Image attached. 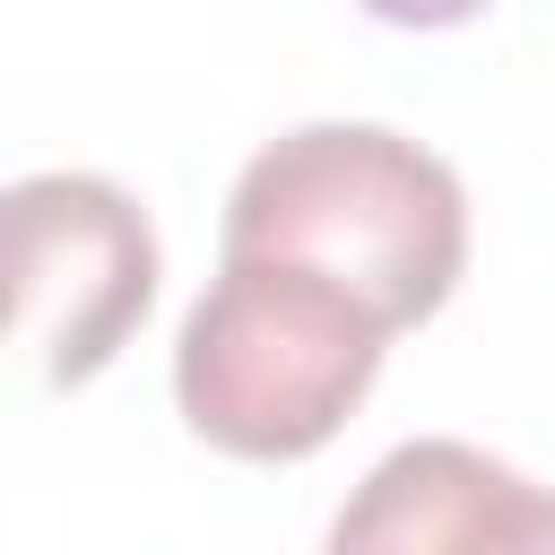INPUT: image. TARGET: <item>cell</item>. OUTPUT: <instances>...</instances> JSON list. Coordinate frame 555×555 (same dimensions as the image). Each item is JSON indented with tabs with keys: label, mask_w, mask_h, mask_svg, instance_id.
Masks as SVG:
<instances>
[{
	"label": "cell",
	"mask_w": 555,
	"mask_h": 555,
	"mask_svg": "<svg viewBox=\"0 0 555 555\" xmlns=\"http://www.w3.org/2000/svg\"><path fill=\"white\" fill-rule=\"evenodd\" d=\"M217 251L295 260L373 304L390 330H416L468 269V191L408 130L304 121L234 173Z\"/></svg>",
	"instance_id": "1"
},
{
	"label": "cell",
	"mask_w": 555,
	"mask_h": 555,
	"mask_svg": "<svg viewBox=\"0 0 555 555\" xmlns=\"http://www.w3.org/2000/svg\"><path fill=\"white\" fill-rule=\"evenodd\" d=\"M390 338L399 330L347 286L269 251H217L173 338V399L191 434L234 460H304L356 416Z\"/></svg>",
	"instance_id": "2"
},
{
	"label": "cell",
	"mask_w": 555,
	"mask_h": 555,
	"mask_svg": "<svg viewBox=\"0 0 555 555\" xmlns=\"http://www.w3.org/2000/svg\"><path fill=\"white\" fill-rule=\"evenodd\" d=\"M9 217V338L43 390L95 382L156 304L147 208L104 173H26Z\"/></svg>",
	"instance_id": "3"
},
{
	"label": "cell",
	"mask_w": 555,
	"mask_h": 555,
	"mask_svg": "<svg viewBox=\"0 0 555 555\" xmlns=\"http://www.w3.org/2000/svg\"><path fill=\"white\" fill-rule=\"evenodd\" d=\"M321 555H555V486L477 442L425 434L347 486Z\"/></svg>",
	"instance_id": "4"
}]
</instances>
